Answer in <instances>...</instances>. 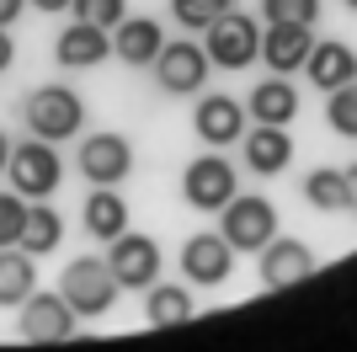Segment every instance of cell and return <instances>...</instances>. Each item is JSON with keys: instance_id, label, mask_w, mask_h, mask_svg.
<instances>
[{"instance_id": "cell-15", "label": "cell", "mask_w": 357, "mask_h": 352, "mask_svg": "<svg viewBox=\"0 0 357 352\" xmlns=\"http://www.w3.org/2000/svg\"><path fill=\"white\" fill-rule=\"evenodd\" d=\"M160 48H165V27L155 16H123L118 27H112V54H118L128 70H149Z\"/></svg>"}, {"instance_id": "cell-25", "label": "cell", "mask_w": 357, "mask_h": 352, "mask_svg": "<svg viewBox=\"0 0 357 352\" xmlns=\"http://www.w3.org/2000/svg\"><path fill=\"white\" fill-rule=\"evenodd\" d=\"M326 123H331V133L357 139V80H347V86L326 91Z\"/></svg>"}, {"instance_id": "cell-2", "label": "cell", "mask_w": 357, "mask_h": 352, "mask_svg": "<svg viewBox=\"0 0 357 352\" xmlns=\"http://www.w3.org/2000/svg\"><path fill=\"white\" fill-rule=\"evenodd\" d=\"M22 123H27V133L48 139V145H59V139H75V133H80V123H86V102H80V91H75V86H59V80H54V86L27 91Z\"/></svg>"}, {"instance_id": "cell-28", "label": "cell", "mask_w": 357, "mask_h": 352, "mask_svg": "<svg viewBox=\"0 0 357 352\" xmlns=\"http://www.w3.org/2000/svg\"><path fill=\"white\" fill-rule=\"evenodd\" d=\"M261 22H320V0H261Z\"/></svg>"}, {"instance_id": "cell-11", "label": "cell", "mask_w": 357, "mask_h": 352, "mask_svg": "<svg viewBox=\"0 0 357 352\" xmlns=\"http://www.w3.org/2000/svg\"><path fill=\"white\" fill-rule=\"evenodd\" d=\"M75 166H80V176H86L91 187H118V182H128V171H134V145H128L123 133H112V129L86 133Z\"/></svg>"}, {"instance_id": "cell-7", "label": "cell", "mask_w": 357, "mask_h": 352, "mask_svg": "<svg viewBox=\"0 0 357 352\" xmlns=\"http://www.w3.org/2000/svg\"><path fill=\"white\" fill-rule=\"evenodd\" d=\"M155 86L165 91V96H197L203 91V80H208V54H203V43H192V38H165V48L155 54Z\"/></svg>"}, {"instance_id": "cell-8", "label": "cell", "mask_w": 357, "mask_h": 352, "mask_svg": "<svg viewBox=\"0 0 357 352\" xmlns=\"http://www.w3.org/2000/svg\"><path fill=\"white\" fill-rule=\"evenodd\" d=\"M235 192H240V176L219 149L197 155V161L181 171V198H187V208H197V214H219Z\"/></svg>"}, {"instance_id": "cell-34", "label": "cell", "mask_w": 357, "mask_h": 352, "mask_svg": "<svg viewBox=\"0 0 357 352\" xmlns=\"http://www.w3.org/2000/svg\"><path fill=\"white\" fill-rule=\"evenodd\" d=\"M6 161H11V139L0 133V171H6Z\"/></svg>"}, {"instance_id": "cell-24", "label": "cell", "mask_w": 357, "mask_h": 352, "mask_svg": "<svg viewBox=\"0 0 357 352\" xmlns=\"http://www.w3.org/2000/svg\"><path fill=\"white\" fill-rule=\"evenodd\" d=\"M304 203L320 208V214H342V208H347V176H342V166H314V171L304 176Z\"/></svg>"}, {"instance_id": "cell-18", "label": "cell", "mask_w": 357, "mask_h": 352, "mask_svg": "<svg viewBox=\"0 0 357 352\" xmlns=\"http://www.w3.org/2000/svg\"><path fill=\"white\" fill-rule=\"evenodd\" d=\"M245 117L251 123H278V129H288L298 117V91L288 75H272V80H256L251 96H245Z\"/></svg>"}, {"instance_id": "cell-26", "label": "cell", "mask_w": 357, "mask_h": 352, "mask_svg": "<svg viewBox=\"0 0 357 352\" xmlns=\"http://www.w3.org/2000/svg\"><path fill=\"white\" fill-rule=\"evenodd\" d=\"M229 6H235V0H171V22L187 27V32H203V27H213Z\"/></svg>"}, {"instance_id": "cell-29", "label": "cell", "mask_w": 357, "mask_h": 352, "mask_svg": "<svg viewBox=\"0 0 357 352\" xmlns=\"http://www.w3.org/2000/svg\"><path fill=\"white\" fill-rule=\"evenodd\" d=\"M27 230V198L22 192H0V246H16Z\"/></svg>"}, {"instance_id": "cell-1", "label": "cell", "mask_w": 357, "mask_h": 352, "mask_svg": "<svg viewBox=\"0 0 357 352\" xmlns=\"http://www.w3.org/2000/svg\"><path fill=\"white\" fill-rule=\"evenodd\" d=\"M59 293H64V305L75 309V321H102L107 309L118 305L123 288H118V278H112L107 256H75L59 272Z\"/></svg>"}, {"instance_id": "cell-22", "label": "cell", "mask_w": 357, "mask_h": 352, "mask_svg": "<svg viewBox=\"0 0 357 352\" xmlns=\"http://www.w3.org/2000/svg\"><path fill=\"white\" fill-rule=\"evenodd\" d=\"M32 288H38V256H27L22 246H0V309H16Z\"/></svg>"}, {"instance_id": "cell-5", "label": "cell", "mask_w": 357, "mask_h": 352, "mask_svg": "<svg viewBox=\"0 0 357 352\" xmlns=\"http://www.w3.org/2000/svg\"><path fill=\"white\" fill-rule=\"evenodd\" d=\"M203 54H208L213 70H251L256 54H261V27H256V16H245V11L229 6L213 27H203Z\"/></svg>"}, {"instance_id": "cell-27", "label": "cell", "mask_w": 357, "mask_h": 352, "mask_svg": "<svg viewBox=\"0 0 357 352\" xmlns=\"http://www.w3.org/2000/svg\"><path fill=\"white\" fill-rule=\"evenodd\" d=\"M75 22H91V27H118L123 16H128V0H70Z\"/></svg>"}, {"instance_id": "cell-14", "label": "cell", "mask_w": 357, "mask_h": 352, "mask_svg": "<svg viewBox=\"0 0 357 352\" xmlns=\"http://www.w3.org/2000/svg\"><path fill=\"white\" fill-rule=\"evenodd\" d=\"M314 48V27H304V22H267L261 27V64H267L272 75H294L304 70V59H310Z\"/></svg>"}, {"instance_id": "cell-20", "label": "cell", "mask_w": 357, "mask_h": 352, "mask_svg": "<svg viewBox=\"0 0 357 352\" xmlns=\"http://www.w3.org/2000/svg\"><path fill=\"white\" fill-rule=\"evenodd\" d=\"M197 315L192 305V283H149L144 288V321L155 325V331H171V325H187Z\"/></svg>"}, {"instance_id": "cell-33", "label": "cell", "mask_w": 357, "mask_h": 352, "mask_svg": "<svg viewBox=\"0 0 357 352\" xmlns=\"http://www.w3.org/2000/svg\"><path fill=\"white\" fill-rule=\"evenodd\" d=\"M27 6H38L43 16H54V11H70V0H27Z\"/></svg>"}, {"instance_id": "cell-13", "label": "cell", "mask_w": 357, "mask_h": 352, "mask_svg": "<svg viewBox=\"0 0 357 352\" xmlns=\"http://www.w3.org/2000/svg\"><path fill=\"white\" fill-rule=\"evenodd\" d=\"M192 129H197V139H203L208 149H229V145H240V133H245V102L224 96V91H213V96H203V91H197Z\"/></svg>"}, {"instance_id": "cell-32", "label": "cell", "mask_w": 357, "mask_h": 352, "mask_svg": "<svg viewBox=\"0 0 357 352\" xmlns=\"http://www.w3.org/2000/svg\"><path fill=\"white\" fill-rule=\"evenodd\" d=\"M347 208H352V214H357V166H347Z\"/></svg>"}, {"instance_id": "cell-17", "label": "cell", "mask_w": 357, "mask_h": 352, "mask_svg": "<svg viewBox=\"0 0 357 352\" xmlns=\"http://www.w3.org/2000/svg\"><path fill=\"white\" fill-rule=\"evenodd\" d=\"M240 155H245V166H251L256 176H278L294 161V139H288V129H278V123H256V129L240 133Z\"/></svg>"}, {"instance_id": "cell-19", "label": "cell", "mask_w": 357, "mask_h": 352, "mask_svg": "<svg viewBox=\"0 0 357 352\" xmlns=\"http://www.w3.org/2000/svg\"><path fill=\"white\" fill-rule=\"evenodd\" d=\"M304 75H310V86L336 91V86H347V80H357V54L342 38H314L310 59H304Z\"/></svg>"}, {"instance_id": "cell-12", "label": "cell", "mask_w": 357, "mask_h": 352, "mask_svg": "<svg viewBox=\"0 0 357 352\" xmlns=\"http://www.w3.org/2000/svg\"><path fill=\"white\" fill-rule=\"evenodd\" d=\"M16 331L27 342H70L75 337V309L64 305V293H38L32 288L22 305H16Z\"/></svg>"}, {"instance_id": "cell-23", "label": "cell", "mask_w": 357, "mask_h": 352, "mask_svg": "<svg viewBox=\"0 0 357 352\" xmlns=\"http://www.w3.org/2000/svg\"><path fill=\"white\" fill-rule=\"evenodd\" d=\"M59 240H64V219L48 208V198H43V203H27V230H22L16 246L27 251V256H54Z\"/></svg>"}, {"instance_id": "cell-4", "label": "cell", "mask_w": 357, "mask_h": 352, "mask_svg": "<svg viewBox=\"0 0 357 352\" xmlns=\"http://www.w3.org/2000/svg\"><path fill=\"white\" fill-rule=\"evenodd\" d=\"M219 235L235 246V256L240 251H261L278 235V203L272 198H261V192H235L229 203L219 208Z\"/></svg>"}, {"instance_id": "cell-3", "label": "cell", "mask_w": 357, "mask_h": 352, "mask_svg": "<svg viewBox=\"0 0 357 352\" xmlns=\"http://www.w3.org/2000/svg\"><path fill=\"white\" fill-rule=\"evenodd\" d=\"M6 176H11V192H22L27 203H43V198H54L64 182V161L59 149L48 145V139H22V145H11V161H6Z\"/></svg>"}, {"instance_id": "cell-6", "label": "cell", "mask_w": 357, "mask_h": 352, "mask_svg": "<svg viewBox=\"0 0 357 352\" xmlns=\"http://www.w3.org/2000/svg\"><path fill=\"white\" fill-rule=\"evenodd\" d=\"M160 262H165V251L155 235L123 230L118 240H107V267H112L118 288H128V293H144L149 283L160 278Z\"/></svg>"}, {"instance_id": "cell-31", "label": "cell", "mask_w": 357, "mask_h": 352, "mask_svg": "<svg viewBox=\"0 0 357 352\" xmlns=\"http://www.w3.org/2000/svg\"><path fill=\"white\" fill-rule=\"evenodd\" d=\"M22 11H27V0H0V27H16Z\"/></svg>"}, {"instance_id": "cell-21", "label": "cell", "mask_w": 357, "mask_h": 352, "mask_svg": "<svg viewBox=\"0 0 357 352\" xmlns=\"http://www.w3.org/2000/svg\"><path fill=\"white\" fill-rule=\"evenodd\" d=\"M80 224H86L91 240H118L123 230H128V203L118 198V187H96L86 198V208H80Z\"/></svg>"}, {"instance_id": "cell-10", "label": "cell", "mask_w": 357, "mask_h": 352, "mask_svg": "<svg viewBox=\"0 0 357 352\" xmlns=\"http://www.w3.org/2000/svg\"><path fill=\"white\" fill-rule=\"evenodd\" d=\"M229 272H235V246L219 230H203V235L181 240V278L192 288H224Z\"/></svg>"}, {"instance_id": "cell-35", "label": "cell", "mask_w": 357, "mask_h": 352, "mask_svg": "<svg viewBox=\"0 0 357 352\" xmlns=\"http://www.w3.org/2000/svg\"><path fill=\"white\" fill-rule=\"evenodd\" d=\"M342 6H347V11H357V0H342Z\"/></svg>"}, {"instance_id": "cell-30", "label": "cell", "mask_w": 357, "mask_h": 352, "mask_svg": "<svg viewBox=\"0 0 357 352\" xmlns=\"http://www.w3.org/2000/svg\"><path fill=\"white\" fill-rule=\"evenodd\" d=\"M11 59H16V38H11V27H0V75L11 70Z\"/></svg>"}, {"instance_id": "cell-9", "label": "cell", "mask_w": 357, "mask_h": 352, "mask_svg": "<svg viewBox=\"0 0 357 352\" xmlns=\"http://www.w3.org/2000/svg\"><path fill=\"white\" fill-rule=\"evenodd\" d=\"M256 267H261V288L267 293H283V288H298L304 278H314V251L298 240V235H272L267 246L256 251Z\"/></svg>"}, {"instance_id": "cell-16", "label": "cell", "mask_w": 357, "mask_h": 352, "mask_svg": "<svg viewBox=\"0 0 357 352\" xmlns=\"http://www.w3.org/2000/svg\"><path fill=\"white\" fill-rule=\"evenodd\" d=\"M54 59H59L64 70H96V64L112 59V32L91 27V22H70L59 32V43H54Z\"/></svg>"}]
</instances>
